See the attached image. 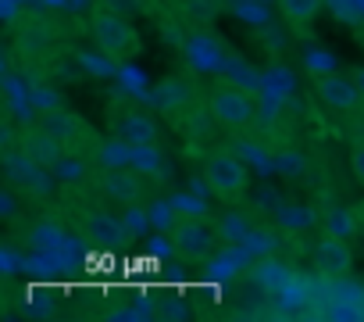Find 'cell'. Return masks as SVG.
Returning a JSON list of instances; mask_svg holds the SVG:
<instances>
[{
  "label": "cell",
  "instance_id": "9c48e42d",
  "mask_svg": "<svg viewBox=\"0 0 364 322\" xmlns=\"http://www.w3.org/2000/svg\"><path fill=\"white\" fill-rule=\"evenodd\" d=\"M100 194L107 201H114L118 208H132L139 201V180L129 176V172H107L104 183H100Z\"/></svg>",
  "mask_w": 364,
  "mask_h": 322
},
{
  "label": "cell",
  "instance_id": "ba28073f",
  "mask_svg": "<svg viewBox=\"0 0 364 322\" xmlns=\"http://www.w3.org/2000/svg\"><path fill=\"white\" fill-rule=\"evenodd\" d=\"M82 244L86 247H97V244H114V247H122L125 240H129V233H125V226L118 222V219H111L107 212H90L86 219H82Z\"/></svg>",
  "mask_w": 364,
  "mask_h": 322
},
{
  "label": "cell",
  "instance_id": "30bf717a",
  "mask_svg": "<svg viewBox=\"0 0 364 322\" xmlns=\"http://www.w3.org/2000/svg\"><path fill=\"white\" fill-rule=\"evenodd\" d=\"M154 97H157V104H161L164 111H178V108L193 104L197 90H193V83H190L186 76H175V79H164V83L154 90Z\"/></svg>",
  "mask_w": 364,
  "mask_h": 322
},
{
  "label": "cell",
  "instance_id": "5bb4252c",
  "mask_svg": "<svg viewBox=\"0 0 364 322\" xmlns=\"http://www.w3.org/2000/svg\"><path fill=\"white\" fill-rule=\"evenodd\" d=\"M350 76H353V79H357V86L364 90V68H360V72H350Z\"/></svg>",
  "mask_w": 364,
  "mask_h": 322
},
{
  "label": "cell",
  "instance_id": "5b68a950",
  "mask_svg": "<svg viewBox=\"0 0 364 322\" xmlns=\"http://www.w3.org/2000/svg\"><path fill=\"white\" fill-rule=\"evenodd\" d=\"M314 97L336 115H357L364 108V90L357 86L353 76H343V72H318Z\"/></svg>",
  "mask_w": 364,
  "mask_h": 322
},
{
  "label": "cell",
  "instance_id": "3957f363",
  "mask_svg": "<svg viewBox=\"0 0 364 322\" xmlns=\"http://www.w3.org/2000/svg\"><path fill=\"white\" fill-rule=\"evenodd\" d=\"M208 111L222 129H247L254 122V97L232 83H215L208 93Z\"/></svg>",
  "mask_w": 364,
  "mask_h": 322
},
{
  "label": "cell",
  "instance_id": "7a4b0ae2",
  "mask_svg": "<svg viewBox=\"0 0 364 322\" xmlns=\"http://www.w3.org/2000/svg\"><path fill=\"white\" fill-rule=\"evenodd\" d=\"M204 187H208L222 204H240V201L247 197V190H250V172H247V165H243L236 154L215 150V154H208V161H204Z\"/></svg>",
  "mask_w": 364,
  "mask_h": 322
},
{
  "label": "cell",
  "instance_id": "6da1fadb",
  "mask_svg": "<svg viewBox=\"0 0 364 322\" xmlns=\"http://www.w3.org/2000/svg\"><path fill=\"white\" fill-rule=\"evenodd\" d=\"M90 36H93L97 51L107 54L111 61H132L143 51V36L132 26V19L125 11H114V8H97L93 11Z\"/></svg>",
  "mask_w": 364,
  "mask_h": 322
},
{
  "label": "cell",
  "instance_id": "4fadbf2b",
  "mask_svg": "<svg viewBox=\"0 0 364 322\" xmlns=\"http://www.w3.org/2000/svg\"><path fill=\"white\" fill-rule=\"evenodd\" d=\"M350 172H353V180L364 187V143H353V147H350Z\"/></svg>",
  "mask_w": 364,
  "mask_h": 322
},
{
  "label": "cell",
  "instance_id": "52a82bcc",
  "mask_svg": "<svg viewBox=\"0 0 364 322\" xmlns=\"http://www.w3.org/2000/svg\"><path fill=\"white\" fill-rule=\"evenodd\" d=\"M111 133H114V140L125 143V147H154V143H157V125H154V118L143 115L139 108L118 111L114 122H111Z\"/></svg>",
  "mask_w": 364,
  "mask_h": 322
},
{
  "label": "cell",
  "instance_id": "8992f818",
  "mask_svg": "<svg viewBox=\"0 0 364 322\" xmlns=\"http://www.w3.org/2000/svg\"><path fill=\"white\" fill-rule=\"evenodd\" d=\"M314 269H318L321 279H346L350 269H353V251H350L346 237L325 233L314 247Z\"/></svg>",
  "mask_w": 364,
  "mask_h": 322
},
{
  "label": "cell",
  "instance_id": "8fae6325",
  "mask_svg": "<svg viewBox=\"0 0 364 322\" xmlns=\"http://www.w3.org/2000/svg\"><path fill=\"white\" fill-rule=\"evenodd\" d=\"M318 11H321V0H279V15H282L289 26H296V29L314 26Z\"/></svg>",
  "mask_w": 364,
  "mask_h": 322
},
{
  "label": "cell",
  "instance_id": "7c38bea8",
  "mask_svg": "<svg viewBox=\"0 0 364 322\" xmlns=\"http://www.w3.org/2000/svg\"><path fill=\"white\" fill-rule=\"evenodd\" d=\"M218 237H225V244H243L247 240V222H240L236 215H229V219H222Z\"/></svg>",
  "mask_w": 364,
  "mask_h": 322
},
{
  "label": "cell",
  "instance_id": "277c9868",
  "mask_svg": "<svg viewBox=\"0 0 364 322\" xmlns=\"http://www.w3.org/2000/svg\"><path fill=\"white\" fill-rule=\"evenodd\" d=\"M218 240H222V237H218L208 222H200L197 215L178 219V222L171 226V237H168L171 251H175L182 261H208V258L215 254Z\"/></svg>",
  "mask_w": 364,
  "mask_h": 322
}]
</instances>
